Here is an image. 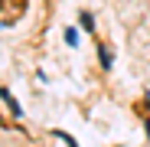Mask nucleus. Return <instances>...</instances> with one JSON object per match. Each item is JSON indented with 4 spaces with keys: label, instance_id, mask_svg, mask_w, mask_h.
<instances>
[{
    "label": "nucleus",
    "instance_id": "nucleus-1",
    "mask_svg": "<svg viewBox=\"0 0 150 147\" xmlns=\"http://www.w3.org/2000/svg\"><path fill=\"white\" fill-rule=\"evenodd\" d=\"M0 98L7 102V108H10V111H13L16 118H23V108H20V102H16V98H13V95H10L7 88H0Z\"/></svg>",
    "mask_w": 150,
    "mask_h": 147
},
{
    "label": "nucleus",
    "instance_id": "nucleus-2",
    "mask_svg": "<svg viewBox=\"0 0 150 147\" xmlns=\"http://www.w3.org/2000/svg\"><path fill=\"white\" fill-rule=\"evenodd\" d=\"M98 56H101V69H111L114 65V53H111L105 43H98Z\"/></svg>",
    "mask_w": 150,
    "mask_h": 147
},
{
    "label": "nucleus",
    "instance_id": "nucleus-3",
    "mask_svg": "<svg viewBox=\"0 0 150 147\" xmlns=\"http://www.w3.org/2000/svg\"><path fill=\"white\" fill-rule=\"evenodd\" d=\"M65 43L69 46H79V30H75V26H65Z\"/></svg>",
    "mask_w": 150,
    "mask_h": 147
},
{
    "label": "nucleus",
    "instance_id": "nucleus-4",
    "mask_svg": "<svg viewBox=\"0 0 150 147\" xmlns=\"http://www.w3.org/2000/svg\"><path fill=\"white\" fill-rule=\"evenodd\" d=\"M82 26H85V30H95V20H91V13H88V10L82 13Z\"/></svg>",
    "mask_w": 150,
    "mask_h": 147
},
{
    "label": "nucleus",
    "instance_id": "nucleus-5",
    "mask_svg": "<svg viewBox=\"0 0 150 147\" xmlns=\"http://www.w3.org/2000/svg\"><path fill=\"white\" fill-rule=\"evenodd\" d=\"M52 134H56V137H59V141H65V144H79V141H75V137H72V134H65V131H52Z\"/></svg>",
    "mask_w": 150,
    "mask_h": 147
}]
</instances>
